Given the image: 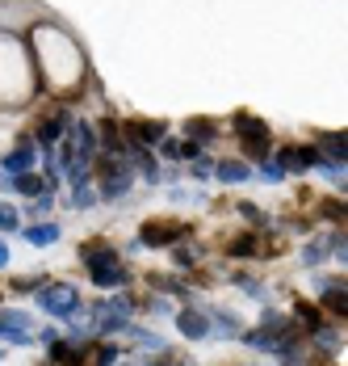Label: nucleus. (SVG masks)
Segmentation results:
<instances>
[{
	"label": "nucleus",
	"mask_w": 348,
	"mask_h": 366,
	"mask_svg": "<svg viewBox=\"0 0 348 366\" xmlns=\"http://www.w3.org/2000/svg\"><path fill=\"white\" fill-rule=\"evenodd\" d=\"M34 303L46 312V316H55V320H68L71 312L80 307V291L71 287V282H42L34 295Z\"/></svg>",
	"instance_id": "obj_1"
},
{
	"label": "nucleus",
	"mask_w": 348,
	"mask_h": 366,
	"mask_svg": "<svg viewBox=\"0 0 348 366\" xmlns=\"http://www.w3.org/2000/svg\"><path fill=\"white\" fill-rule=\"evenodd\" d=\"M189 236V223L180 219H147L139 227V244L143 249H173L176 240Z\"/></svg>",
	"instance_id": "obj_2"
},
{
	"label": "nucleus",
	"mask_w": 348,
	"mask_h": 366,
	"mask_svg": "<svg viewBox=\"0 0 348 366\" xmlns=\"http://www.w3.org/2000/svg\"><path fill=\"white\" fill-rule=\"evenodd\" d=\"M122 131H126V139H130V144L155 147L164 135H168V122H164V118H126V122H122Z\"/></svg>",
	"instance_id": "obj_3"
},
{
	"label": "nucleus",
	"mask_w": 348,
	"mask_h": 366,
	"mask_svg": "<svg viewBox=\"0 0 348 366\" xmlns=\"http://www.w3.org/2000/svg\"><path fill=\"white\" fill-rule=\"evenodd\" d=\"M0 341H9V345H34V320L26 312H0Z\"/></svg>",
	"instance_id": "obj_4"
},
{
	"label": "nucleus",
	"mask_w": 348,
	"mask_h": 366,
	"mask_svg": "<svg viewBox=\"0 0 348 366\" xmlns=\"http://www.w3.org/2000/svg\"><path fill=\"white\" fill-rule=\"evenodd\" d=\"M319 282V303L323 312H332L336 320L348 316V291H344V278H314Z\"/></svg>",
	"instance_id": "obj_5"
},
{
	"label": "nucleus",
	"mask_w": 348,
	"mask_h": 366,
	"mask_svg": "<svg viewBox=\"0 0 348 366\" xmlns=\"http://www.w3.org/2000/svg\"><path fill=\"white\" fill-rule=\"evenodd\" d=\"M34 152H38L34 135H17V147H13V152L0 160V164H4V173H9V177H17V173L34 169Z\"/></svg>",
	"instance_id": "obj_6"
},
{
	"label": "nucleus",
	"mask_w": 348,
	"mask_h": 366,
	"mask_svg": "<svg viewBox=\"0 0 348 366\" xmlns=\"http://www.w3.org/2000/svg\"><path fill=\"white\" fill-rule=\"evenodd\" d=\"M173 320L180 329V337H189V341H206L210 337V316L198 312V307H180V312H173Z\"/></svg>",
	"instance_id": "obj_7"
},
{
	"label": "nucleus",
	"mask_w": 348,
	"mask_h": 366,
	"mask_svg": "<svg viewBox=\"0 0 348 366\" xmlns=\"http://www.w3.org/2000/svg\"><path fill=\"white\" fill-rule=\"evenodd\" d=\"M80 261H84L88 274H93V269H105V265H118L122 253H118L113 244H105V240H84V244H80Z\"/></svg>",
	"instance_id": "obj_8"
},
{
	"label": "nucleus",
	"mask_w": 348,
	"mask_h": 366,
	"mask_svg": "<svg viewBox=\"0 0 348 366\" xmlns=\"http://www.w3.org/2000/svg\"><path fill=\"white\" fill-rule=\"evenodd\" d=\"M130 185H135V173H130V169H118V173H105L101 177L97 194H101V202H118V198L130 194Z\"/></svg>",
	"instance_id": "obj_9"
},
{
	"label": "nucleus",
	"mask_w": 348,
	"mask_h": 366,
	"mask_svg": "<svg viewBox=\"0 0 348 366\" xmlns=\"http://www.w3.org/2000/svg\"><path fill=\"white\" fill-rule=\"evenodd\" d=\"M231 131H235L240 139H265V135H269V122H265V118H252L247 110H235L231 114Z\"/></svg>",
	"instance_id": "obj_10"
},
{
	"label": "nucleus",
	"mask_w": 348,
	"mask_h": 366,
	"mask_svg": "<svg viewBox=\"0 0 348 366\" xmlns=\"http://www.w3.org/2000/svg\"><path fill=\"white\" fill-rule=\"evenodd\" d=\"M294 325L311 337L314 329H323V325H327V312H323V307H314V303H307V299H298V303H294Z\"/></svg>",
	"instance_id": "obj_11"
},
{
	"label": "nucleus",
	"mask_w": 348,
	"mask_h": 366,
	"mask_svg": "<svg viewBox=\"0 0 348 366\" xmlns=\"http://www.w3.org/2000/svg\"><path fill=\"white\" fill-rule=\"evenodd\" d=\"M88 282H93V287H101V291H118V287H126V282H130V269L118 261V265L93 269V274H88Z\"/></svg>",
	"instance_id": "obj_12"
},
{
	"label": "nucleus",
	"mask_w": 348,
	"mask_h": 366,
	"mask_svg": "<svg viewBox=\"0 0 348 366\" xmlns=\"http://www.w3.org/2000/svg\"><path fill=\"white\" fill-rule=\"evenodd\" d=\"M21 236H26V244L46 249V244H59V236H63V232H59V223H55V219H46V223H30Z\"/></svg>",
	"instance_id": "obj_13"
},
{
	"label": "nucleus",
	"mask_w": 348,
	"mask_h": 366,
	"mask_svg": "<svg viewBox=\"0 0 348 366\" xmlns=\"http://www.w3.org/2000/svg\"><path fill=\"white\" fill-rule=\"evenodd\" d=\"M210 173H214L222 185H240V182H247V177H252V164H247V160H218Z\"/></svg>",
	"instance_id": "obj_14"
},
{
	"label": "nucleus",
	"mask_w": 348,
	"mask_h": 366,
	"mask_svg": "<svg viewBox=\"0 0 348 366\" xmlns=\"http://www.w3.org/2000/svg\"><path fill=\"white\" fill-rule=\"evenodd\" d=\"M9 189H13V194H26V198L51 194V189H46V177H42V173H30V169H26V173H17V177H9Z\"/></svg>",
	"instance_id": "obj_15"
},
{
	"label": "nucleus",
	"mask_w": 348,
	"mask_h": 366,
	"mask_svg": "<svg viewBox=\"0 0 348 366\" xmlns=\"http://www.w3.org/2000/svg\"><path fill=\"white\" fill-rule=\"evenodd\" d=\"M185 135L193 139V144H214L218 139V122L214 118H185Z\"/></svg>",
	"instance_id": "obj_16"
},
{
	"label": "nucleus",
	"mask_w": 348,
	"mask_h": 366,
	"mask_svg": "<svg viewBox=\"0 0 348 366\" xmlns=\"http://www.w3.org/2000/svg\"><path fill=\"white\" fill-rule=\"evenodd\" d=\"M260 249H265V244H260V236H256V232H240V236L227 244V257H235V261H240V257H256Z\"/></svg>",
	"instance_id": "obj_17"
},
{
	"label": "nucleus",
	"mask_w": 348,
	"mask_h": 366,
	"mask_svg": "<svg viewBox=\"0 0 348 366\" xmlns=\"http://www.w3.org/2000/svg\"><path fill=\"white\" fill-rule=\"evenodd\" d=\"M206 316H210V329L227 332V337H240V320H235L231 312H222V307H206Z\"/></svg>",
	"instance_id": "obj_18"
},
{
	"label": "nucleus",
	"mask_w": 348,
	"mask_h": 366,
	"mask_svg": "<svg viewBox=\"0 0 348 366\" xmlns=\"http://www.w3.org/2000/svg\"><path fill=\"white\" fill-rule=\"evenodd\" d=\"M68 207H76V211H88V207H101V194H97V185H76V194H71Z\"/></svg>",
	"instance_id": "obj_19"
},
{
	"label": "nucleus",
	"mask_w": 348,
	"mask_h": 366,
	"mask_svg": "<svg viewBox=\"0 0 348 366\" xmlns=\"http://www.w3.org/2000/svg\"><path fill=\"white\" fill-rule=\"evenodd\" d=\"M198 257H202V249H198V244H189V240H176V244H173L176 269H189V265H198Z\"/></svg>",
	"instance_id": "obj_20"
},
{
	"label": "nucleus",
	"mask_w": 348,
	"mask_h": 366,
	"mask_svg": "<svg viewBox=\"0 0 348 366\" xmlns=\"http://www.w3.org/2000/svg\"><path fill=\"white\" fill-rule=\"evenodd\" d=\"M311 337H314V345H319V350H332V354H340V345H344V332L327 329V325H323V329H314Z\"/></svg>",
	"instance_id": "obj_21"
},
{
	"label": "nucleus",
	"mask_w": 348,
	"mask_h": 366,
	"mask_svg": "<svg viewBox=\"0 0 348 366\" xmlns=\"http://www.w3.org/2000/svg\"><path fill=\"white\" fill-rule=\"evenodd\" d=\"M122 332H126V337H135L143 350H160V337H155V332H147V329H139V325H130V320L122 325Z\"/></svg>",
	"instance_id": "obj_22"
},
{
	"label": "nucleus",
	"mask_w": 348,
	"mask_h": 366,
	"mask_svg": "<svg viewBox=\"0 0 348 366\" xmlns=\"http://www.w3.org/2000/svg\"><path fill=\"white\" fill-rule=\"evenodd\" d=\"M269 152H273V139H269V135H265V139H244L247 160H269Z\"/></svg>",
	"instance_id": "obj_23"
},
{
	"label": "nucleus",
	"mask_w": 348,
	"mask_h": 366,
	"mask_svg": "<svg viewBox=\"0 0 348 366\" xmlns=\"http://www.w3.org/2000/svg\"><path fill=\"white\" fill-rule=\"evenodd\" d=\"M256 177H260V182H269V185L285 182V173L277 169V160H256Z\"/></svg>",
	"instance_id": "obj_24"
},
{
	"label": "nucleus",
	"mask_w": 348,
	"mask_h": 366,
	"mask_svg": "<svg viewBox=\"0 0 348 366\" xmlns=\"http://www.w3.org/2000/svg\"><path fill=\"white\" fill-rule=\"evenodd\" d=\"M319 219L344 223V202H340V198H323V202H319Z\"/></svg>",
	"instance_id": "obj_25"
},
{
	"label": "nucleus",
	"mask_w": 348,
	"mask_h": 366,
	"mask_svg": "<svg viewBox=\"0 0 348 366\" xmlns=\"http://www.w3.org/2000/svg\"><path fill=\"white\" fill-rule=\"evenodd\" d=\"M17 227H21V211L9 207V202H0V232H17Z\"/></svg>",
	"instance_id": "obj_26"
},
{
	"label": "nucleus",
	"mask_w": 348,
	"mask_h": 366,
	"mask_svg": "<svg viewBox=\"0 0 348 366\" xmlns=\"http://www.w3.org/2000/svg\"><path fill=\"white\" fill-rule=\"evenodd\" d=\"M88 366H118V345H97Z\"/></svg>",
	"instance_id": "obj_27"
},
{
	"label": "nucleus",
	"mask_w": 348,
	"mask_h": 366,
	"mask_svg": "<svg viewBox=\"0 0 348 366\" xmlns=\"http://www.w3.org/2000/svg\"><path fill=\"white\" fill-rule=\"evenodd\" d=\"M302 261H307V265H319V261H327V240H314V244H307Z\"/></svg>",
	"instance_id": "obj_28"
},
{
	"label": "nucleus",
	"mask_w": 348,
	"mask_h": 366,
	"mask_svg": "<svg viewBox=\"0 0 348 366\" xmlns=\"http://www.w3.org/2000/svg\"><path fill=\"white\" fill-rule=\"evenodd\" d=\"M155 147H160V156H164V160H180V139H173V135H164Z\"/></svg>",
	"instance_id": "obj_29"
},
{
	"label": "nucleus",
	"mask_w": 348,
	"mask_h": 366,
	"mask_svg": "<svg viewBox=\"0 0 348 366\" xmlns=\"http://www.w3.org/2000/svg\"><path fill=\"white\" fill-rule=\"evenodd\" d=\"M189 164H193V169H189V177H193V182H206V177H210V169H214V164H210L206 156H198V160H189Z\"/></svg>",
	"instance_id": "obj_30"
},
{
	"label": "nucleus",
	"mask_w": 348,
	"mask_h": 366,
	"mask_svg": "<svg viewBox=\"0 0 348 366\" xmlns=\"http://www.w3.org/2000/svg\"><path fill=\"white\" fill-rule=\"evenodd\" d=\"M240 215H244L247 223H256V227H260V223H265V211H260V207H256V202H240Z\"/></svg>",
	"instance_id": "obj_31"
},
{
	"label": "nucleus",
	"mask_w": 348,
	"mask_h": 366,
	"mask_svg": "<svg viewBox=\"0 0 348 366\" xmlns=\"http://www.w3.org/2000/svg\"><path fill=\"white\" fill-rule=\"evenodd\" d=\"M42 282H46L42 274H38V278H13V291H17V295H26V291H38Z\"/></svg>",
	"instance_id": "obj_32"
},
{
	"label": "nucleus",
	"mask_w": 348,
	"mask_h": 366,
	"mask_svg": "<svg viewBox=\"0 0 348 366\" xmlns=\"http://www.w3.org/2000/svg\"><path fill=\"white\" fill-rule=\"evenodd\" d=\"M147 312H151V316H173V303H168L164 295H155V299L147 303Z\"/></svg>",
	"instance_id": "obj_33"
},
{
	"label": "nucleus",
	"mask_w": 348,
	"mask_h": 366,
	"mask_svg": "<svg viewBox=\"0 0 348 366\" xmlns=\"http://www.w3.org/2000/svg\"><path fill=\"white\" fill-rule=\"evenodd\" d=\"M51 202H55V194H38L34 202H30V215H46V211H51Z\"/></svg>",
	"instance_id": "obj_34"
},
{
	"label": "nucleus",
	"mask_w": 348,
	"mask_h": 366,
	"mask_svg": "<svg viewBox=\"0 0 348 366\" xmlns=\"http://www.w3.org/2000/svg\"><path fill=\"white\" fill-rule=\"evenodd\" d=\"M55 337H63V332H59V329H42V332H38V341H42V345H51Z\"/></svg>",
	"instance_id": "obj_35"
},
{
	"label": "nucleus",
	"mask_w": 348,
	"mask_h": 366,
	"mask_svg": "<svg viewBox=\"0 0 348 366\" xmlns=\"http://www.w3.org/2000/svg\"><path fill=\"white\" fill-rule=\"evenodd\" d=\"M4 265H9V244L0 240V269H4Z\"/></svg>",
	"instance_id": "obj_36"
}]
</instances>
